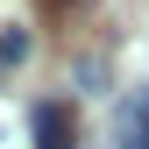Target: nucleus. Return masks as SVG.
Listing matches in <instances>:
<instances>
[{"label":"nucleus","instance_id":"nucleus-2","mask_svg":"<svg viewBox=\"0 0 149 149\" xmlns=\"http://www.w3.org/2000/svg\"><path fill=\"white\" fill-rule=\"evenodd\" d=\"M36 149H71V107L64 100H43V107H36Z\"/></svg>","mask_w":149,"mask_h":149},{"label":"nucleus","instance_id":"nucleus-1","mask_svg":"<svg viewBox=\"0 0 149 149\" xmlns=\"http://www.w3.org/2000/svg\"><path fill=\"white\" fill-rule=\"evenodd\" d=\"M107 149H149V85H135L107 121Z\"/></svg>","mask_w":149,"mask_h":149},{"label":"nucleus","instance_id":"nucleus-5","mask_svg":"<svg viewBox=\"0 0 149 149\" xmlns=\"http://www.w3.org/2000/svg\"><path fill=\"white\" fill-rule=\"evenodd\" d=\"M64 7H92V0H64Z\"/></svg>","mask_w":149,"mask_h":149},{"label":"nucleus","instance_id":"nucleus-3","mask_svg":"<svg viewBox=\"0 0 149 149\" xmlns=\"http://www.w3.org/2000/svg\"><path fill=\"white\" fill-rule=\"evenodd\" d=\"M71 78H78V92H107V64L78 57V64H71Z\"/></svg>","mask_w":149,"mask_h":149},{"label":"nucleus","instance_id":"nucleus-6","mask_svg":"<svg viewBox=\"0 0 149 149\" xmlns=\"http://www.w3.org/2000/svg\"><path fill=\"white\" fill-rule=\"evenodd\" d=\"M0 71H7V64H0Z\"/></svg>","mask_w":149,"mask_h":149},{"label":"nucleus","instance_id":"nucleus-4","mask_svg":"<svg viewBox=\"0 0 149 149\" xmlns=\"http://www.w3.org/2000/svg\"><path fill=\"white\" fill-rule=\"evenodd\" d=\"M29 57V29H0V64H22Z\"/></svg>","mask_w":149,"mask_h":149}]
</instances>
